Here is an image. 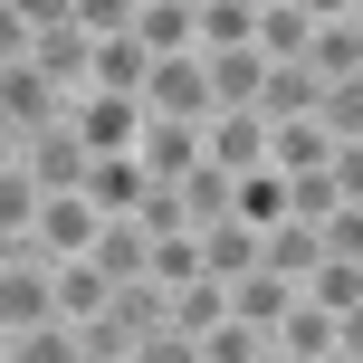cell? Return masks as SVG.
<instances>
[{
	"label": "cell",
	"mask_w": 363,
	"mask_h": 363,
	"mask_svg": "<svg viewBox=\"0 0 363 363\" xmlns=\"http://www.w3.org/2000/svg\"><path fill=\"white\" fill-rule=\"evenodd\" d=\"M134 38H144L153 57L191 48V0H134Z\"/></svg>",
	"instance_id": "44dd1931"
},
{
	"label": "cell",
	"mask_w": 363,
	"mask_h": 363,
	"mask_svg": "<svg viewBox=\"0 0 363 363\" xmlns=\"http://www.w3.org/2000/svg\"><path fill=\"white\" fill-rule=\"evenodd\" d=\"M144 249H153V230H144L134 211H115V220H96V239H86L77 258H86L106 287H125V277H144Z\"/></svg>",
	"instance_id": "ba28073f"
},
{
	"label": "cell",
	"mask_w": 363,
	"mask_h": 363,
	"mask_svg": "<svg viewBox=\"0 0 363 363\" xmlns=\"http://www.w3.org/2000/svg\"><path fill=\"white\" fill-rule=\"evenodd\" d=\"M134 125H144V106L115 96V86H77V96H67V134H77L86 153H134Z\"/></svg>",
	"instance_id": "3957f363"
},
{
	"label": "cell",
	"mask_w": 363,
	"mask_h": 363,
	"mask_svg": "<svg viewBox=\"0 0 363 363\" xmlns=\"http://www.w3.org/2000/svg\"><path fill=\"white\" fill-rule=\"evenodd\" d=\"M0 363H10V335H0Z\"/></svg>",
	"instance_id": "83f0119b"
},
{
	"label": "cell",
	"mask_w": 363,
	"mask_h": 363,
	"mask_svg": "<svg viewBox=\"0 0 363 363\" xmlns=\"http://www.w3.org/2000/svg\"><path fill=\"white\" fill-rule=\"evenodd\" d=\"M220 287H230V315H249V325H277V315H287V296H296V277H277V268H239V277H220Z\"/></svg>",
	"instance_id": "e0dca14e"
},
{
	"label": "cell",
	"mask_w": 363,
	"mask_h": 363,
	"mask_svg": "<svg viewBox=\"0 0 363 363\" xmlns=\"http://www.w3.org/2000/svg\"><path fill=\"white\" fill-rule=\"evenodd\" d=\"M19 239H29L38 258H77V249L96 239V201L77 191V182H67V191H38V211H29V230H19Z\"/></svg>",
	"instance_id": "5b68a950"
},
{
	"label": "cell",
	"mask_w": 363,
	"mask_h": 363,
	"mask_svg": "<svg viewBox=\"0 0 363 363\" xmlns=\"http://www.w3.org/2000/svg\"><path fill=\"white\" fill-rule=\"evenodd\" d=\"M19 19H29V29H57V19H77V0H10Z\"/></svg>",
	"instance_id": "484cf974"
},
{
	"label": "cell",
	"mask_w": 363,
	"mask_h": 363,
	"mask_svg": "<svg viewBox=\"0 0 363 363\" xmlns=\"http://www.w3.org/2000/svg\"><path fill=\"white\" fill-rule=\"evenodd\" d=\"M191 10H201V0H191Z\"/></svg>",
	"instance_id": "4dcf8cb0"
},
{
	"label": "cell",
	"mask_w": 363,
	"mask_h": 363,
	"mask_svg": "<svg viewBox=\"0 0 363 363\" xmlns=\"http://www.w3.org/2000/svg\"><path fill=\"white\" fill-rule=\"evenodd\" d=\"M29 38H38V29L10 10V0H0V57H29Z\"/></svg>",
	"instance_id": "d4e9b609"
},
{
	"label": "cell",
	"mask_w": 363,
	"mask_h": 363,
	"mask_svg": "<svg viewBox=\"0 0 363 363\" xmlns=\"http://www.w3.org/2000/svg\"><path fill=\"white\" fill-rule=\"evenodd\" d=\"M134 106H144V115H182V125H201V115H211V77H201V48L144 57V86H134Z\"/></svg>",
	"instance_id": "7a4b0ae2"
},
{
	"label": "cell",
	"mask_w": 363,
	"mask_h": 363,
	"mask_svg": "<svg viewBox=\"0 0 363 363\" xmlns=\"http://www.w3.org/2000/svg\"><path fill=\"white\" fill-rule=\"evenodd\" d=\"M296 10H306V19H354L363 0H296Z\"/></svg>",
	"instance_id": "4316f807"
},
{
	"label": "cell",
	"mask_w": 363,
	"mask_h": 363,
	"mask_svg": "<svg viewBox=\"0 0 363 363\" xmlns=\"http://www.w3.org/2000/svg\"><path fill=\"white\" fill-rule=\"evenodd\" d=\"M191 363H268V325H249V315H220V325L191 335Z\"/></svg>",
	"instance_id": "d6986e66"
},
{
	"label": "cell",
	"mask_w": 363,
	"mask_h": 363,
	"mask_svg": "<svg viewBox=\"0 0 363 363\" xmlns=\"http://www.w3.org/2000/svg\"><path fill=\"white\" fill-rule=\"evenodd\" d=\"M191 249H201V268H211V277H239V268L258 258V230L230 211V220H211V230H191Z\"/></svg>",
	"instance_id": "ffe728a7"
},
{
	"label": "cell",
	"mask_w": 363,
	"mask_h": 363,
	"mask_svg": "<svg viewBox=\"0 0 363 363\" xmlns=\"http://www.w3.org/2000/svg\"><path fill=\"white\" fill-rule=\"evenodd\" d=\"M29 67L48 77V86H67V96H77V86H86V29H77V19L38 29V38H29Z\"/></svg>",
	"instance_id": "2e32d148"
},
{
	"label": "cell",
	"mask_w": 363,
	"mask_h": 363,
	"mask_svg": "<svg viewBox=\"0 0 363 363\" xmlns=\"http://www.w3.org/2000/svg\"><path fill=\"white\" fill-rule=\"evenodd\" d=\"M363 315H325L315 296H287V315L268 325V363H354Z\"/></svg>",
	"instance_id": "6da1fadb"
},
{
	"label": "cell",
	"mask_w": 363,
	"mask_h": 363,
	"mask_svg": "<svg viewBox=\"0 0 363 363\" xmlns=\"http://www.w3.org/2000/svg\"><path fill=\"white\" fill-rule=\"evenodd\" d=\"M144 38H134V29H106V38H86V86H115V96H134V86H144Z\"/></svg>",
	"instance_id": "9a60e30c"
},
{
	"label": "cell",
	"mask_w": 363,
	"mask_h": 363,
	"mask_svg": "<svg viewBox=\"0 0 363 363\" xmlns=\"http://www.w3.org/2000/svg\"><path fill=\"white\" fill-rule=\"evenodd\" d=\"M201 153H211L220 172L268 163V115H258V106H211V115H201Z\"/></svg>",
	"instance_id": "8992f818"
},
{
	"label": "cell",
	"mask_w": 363,
	"mask_h": 363,
	"mask_svg": "<svg viewBox=\"0 0 363 363\" xmlns=\"http://www.w3.org/2000/svg\"><path fill=\"white\" fill-rule=\"evenodd\" d=\"M315 96H325V77H315L306 57H268V67H258V96H249V106L277 125V115H315Z\"/></svg>",
	"instance_id": "30bf717a"
},
{
	"label": "cell",
	"mask_w": 363,
	"mask_h": 363,
	"mask_svg": "<svg viewBox=\"0 0 363 363\" xmlns=\"http://www.w3.org/2000/svg\"><path fill=\"white\" fill-rule=\"evenodd\" d=\"M315 258H325V239H315V220H296V211H277L268 230H258V268H277V277H306Z\"/></svg>",
	"instance_id": "4fadbf2b"
},
{
	"label": "cell",
	"mask_w": 363,
	"mask_h": 363,
	"mask_svg": "<svg viewBox=\"0 0 363 363\" xmlns=\"http://www.w3.org/2000/svg\"><path fill=\"white\" fill-rule=\"evenodd\" d=\"M230 182H239V172H220L211 153H191V163L172 172V211H182V230H211V220H230Z\"/></svg>",
	"instance_id": "9c48e42d"
},
{
	"label": "cell",
	"mask_w": 363,
	"mask_h": 363,
	"mask_svg": "<svg viewBox=\"0 0 363 363\" xmlns=\"http://www.w3.org/2000/svg\"><path fill=\"white\" fill-rule=\"evenodd\" d=\"M29 211H38V182L10 163V153H0V239H19L29 230Z\"/></svg>",
	"instance_id": "cb8c5ba5"
},
{
	"label": "cell",
	"mask_w": 363,
	"mask_h": 363,
	"mask_svg": "<svg viewBox=\"0 0 363 363\" xmlns=\"http://www.w3.org/2000/svg\"><path fill=\"white\" fill-rule=\"evenodd\" d=\"M10 163L29 172L38 191H67V182L86 172V144H77V134H67V115H57V125H38V134H19V144H10Z\"/></svg>",
	"instance_id": "52a82bcc"
},
{
	"label": "cell",
	"mask_w": 363,
	"mask_h": 363,
	"mask_svg": "<svg viewBox=\"0 0 363 363\" xmlns=\"http://www.w3.org/2000/svg\"><path fill=\"white\" fill-rule=\"evenodd\" d=\"M67 115V86H48V77L29 67V57H0V134H38V125H57Z\"/></svg>",
	"instance_id": "277c9868"
},
{
	"label": "cell",
	"mask_w": 363,
	"mask_h": 363,
	"mask_svg": "<svg viewBox=\"0 0 363 363\" xmlns=\"http://www.w3.org/2000/svg\"><path fill=\"white\" fill-rule=\"evenodd\" d=\"M191 153H201V125H182V115H144V125H134V163L153 182H172Z\"/></svg>",
	"instance_id": "8fae6325"
},
{
	"label": "cell",
	"mask_w": 363,
	"mask_h": 363,
	"mask_svg": "<svg viewBox=\"0 0 363 363\" xmlns=\"http://www.w3.org/2000/svg\"><path fill=\"white\" fill-rule=\"evenodd\" d=\"M67 354H77V325H67V315H48V325L10 335V363H67Z\"/></svg>",
	"instance_id": "603a6c76"
},
{
	"label": "cell",
	"mask_w": 363,
	"mask_h": 363,
	"mask_svg": "<svg viewBox=\"0 0 363 363\" xmlns=\"http://www.w3.org/2000/svg\"><path fill=\"white\" fill-rule=\"evenodd\" d=\"M296 57H306L325 86H335V77H363V10H354V19H315Z\"/></svg>",
	"instance_id": "7c38bea8"
},
{
	"label": "cell",
	"mask_w": 363,
	"mask_h": 363,
	"mask_svg": "<svg viewBox=\"0 0 363 363\" xmlns=\"http://www.w3.org/2000/svg\"><path fill=\"white\" fill-rule=\"evenodd\" d=\"M48 277H57V315H67V325H77V315H96V306H106V277H96L86 258H57Z\"/></svg>",
	"instance_id": "7402d4cb"
},
{
	"label": "cell",
	"mask_w": 363,
	"mask_h": 363,
	"mask_svg": "<svg viewBox=\"0 0 363 363\" xmlns=\"http://www.w3.org/2000/svg\"><path fill=\"white\" fill-rule=\"evenodd\" d=\"M0 258H10V239H0Z\"/></svg>",
	"instance_id": "f1b7e54d"
},
{
	"label": "cell",
	"mask_w": 363,
	"mask_h": 363,
	"mask_svg": "<svg viewBox=\"0 0 363 363\" xmlns=\"http://www.w3.org/2000/svg\"><path fill=\"white\" fill-rule=\"evenodd\" d=\"M296 296H315L325 315H363V258H335V249H325L306 277H296Z\"/></svg>",
	"instance_id": "ac0fdd59"
},
{
	"label": "cell",
	"mask_w": 363,
	"mask_h": 363,
	"mask_svg": "<svg viewBox=\"0 0 363 363\" xmlns=\"http://www.w3.org/2000/svg\"><path fill=\"white\" fill-rule=\"evenodd\" d=\"M249 10H258V0H249Z\"/></svg>",
	"instance_id": "f546056e"
},
{
	"label": "cell",
	"mask_w": 363,
	"mask_h": 363,
	"mask_svg": "<svg viewBox=\"0 0 363 363\" xmlns=\"http://www.w3.org/2000/svg\"><path fill=\"white\" fill-rule=\"evenodd\" d=\"M258 38H230V48H201V77H211V106H249L258 96Z\"/></svg>",
	"instance_id": "5bb4252c"
}]
</instances>
